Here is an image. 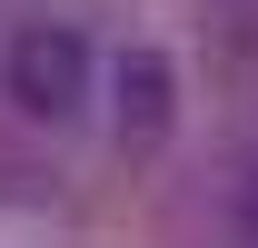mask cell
<instances>
[{
	"label": "cell",
	"instance_id": "6da1fadb",
	"mask_svg": "<svg viewBox=\"0 0 258 248\" xmlns=\"http://www.w3.org/2000/svg\"><path fill=\"white\" fill-rule=\"evenodd\" d=\"M0 90H10V109H30V119H70V109H90V40L70 30V20H30V30H10V50H0Z\"/></svg>",
	"mask_w": 258,
	"mask_h": 248
},
{
	"label": "cell",
	"instance_id": "7a4b0ae2",
	"mask_svg": "<svg viewBox=\"0 0 258 248\" xmlns=\"http://www.w3.org/2000/svg\"><path fill=\"white\" fill-rule=\"evenodd\" d=\"M119 119H139V129H159V119H169V70L149 60V50L119 70Z\"/></svg>",
	"mask_w": 258,
	"mask_h": 248
},
{
	"label": "cell",
	"instance_id": "3957f363",
	"mask_svg": "<svg viewBox=\"0 0 258 248\" xmlns=\"http://www.w3.org/2000/svg\"><path fill=\"white\" fill-rule=\"evenodd\" d=\"M238 218H248V228H258V179H248V189H238Z\"/></svg>",
	"mask_w": 258,
	"mask_h": 248
}]
</instances>
